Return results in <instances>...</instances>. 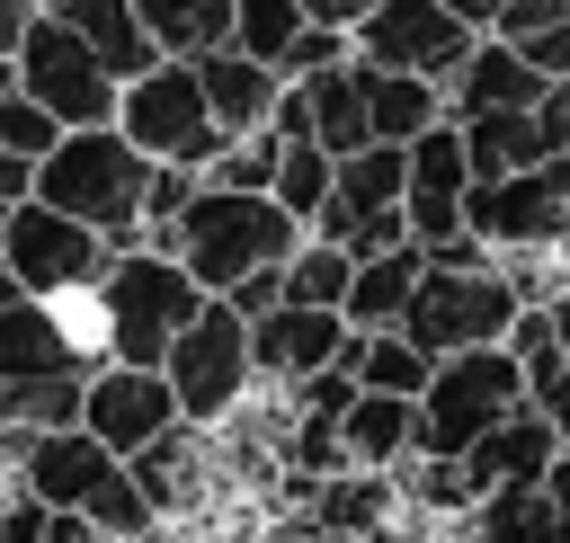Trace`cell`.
<instances>
[{
	"instance_id": "obj_1",
	"label": "cell",
	"mask_w": 570,
	"mask_h": 543,
	"mask_svg": "<svg viewBox=\"0 0 570 543\" xmlns=\"http://www.w3.org/2000/svg\"><path fill=\"white\" fill-rule=\"evenodd\" d=\"M294 240H303V214H285L267 187H223V178L196 169V196L178 205V223H169L160 249H178V267L205 294H232L249 267H285Z\"/></svg>"
},
{
	"instance_id": "obj_2",
	"label": "cell",
	"mask_w": 570,
	"mask_h": 543,
	"mask_svg": "<svg viewBox=\"0 0 570 543\" xmlns=\"http://www.w3.org/2000/svg\"><path fill=\"white\" fill-rule=\"evenodd\" d=\"M196 303H205V285L178 267V249H160V240H125V249H107L98 285L80 294V320H89L98 356L160 365L169 338H178V320H187Z\"/></svg>"
},
{
	"instance_id": "obj_3",
	"label": "cell",
	"mask_w": 570,
	"mask_h": 543,
	"mask_svg": "<svg viewBox=\"0 0 570 543\" xmlns=\"http://www.w3.org/2000/svg\"><path fill=\"white\" fill-rule=\"evenodd\" d=\"M151 169H160V160H142V151L116 134V116H107V125H62V142L36 160V196L62 205V214H80L107 249H125V240H142Z\"/></svg>"
},
{
	"instance_id": "obj_4",
	"label": "cell",
	"mask_w": 570,
	"mask_h": 543,
	"mask_svg": "<svg viewBox=\"0 0 570 543\" xmlns=\"http://www.w3.org/2000/svg\"><path fill=\"white\" fill-rule=\"evenodd\" d=\"M116 134H125L142 160H169V169H205V160L232 142V134L214 125L205 80H196L187 53H160V62H142V71L116 89Z\"/></svg>"
},
{
	"instance_id": "obj_5",
	"label": "cell",
	"mask_w": 570,
	"mask_h": 543,
	"mask_svg": "<svg viewBox=\"0 0 570 543\" xmlns=\"http://www.w3.org/2000/svg\"><path fill=\"white\" fill-rule=\"evenodd\" d=\"M525 392V365L508 356V338H481V347H454L436 356L428 392H419V454H463L490 418H508Z\"/></svg>"
},
{
	"instance_id": "obj_6",
	"label": "cell",
	"mask_w": 570,
	"mask_h": 543,
	"mask_svg": "<svg viewBox=\"0 0 570 543\" xmlns=\"http://www.w3.org/2000/svg\"><path fill=\"white\" fill-rule=\"evenodd\" d=\"M508 320H517V285L499 276V258H428L419 285H410V312H401V329L428 356L508 338Z\"/></svg>"
},
{
	"instance_id": "obj_7",
	"label": "cell",
	"mask_w": 570,
	"mask_h": 543,
	"mask_svg": "<svg viewBox=\"0 0 570 543\" xmlns=\"http://www.w3.org/2000/svg\"><path fill=\"white\" fill-rule=\"evenodd\" d=\"M160 374H169V392H178V418H196V427L232 418V409L249 401V383H258V365H249V320H240L223 294H205V303L178 320Z\"/></svg>"
},
{
	"instance_id": "obj_8",
	"label": "cell",
	"mask_w": 570,
	"mask_h": 543,
	"mask_svg": "<svg viewBox=\"0 0 570 543\" xmlns=\"http://www.w3.org/2000/svg\"><path fill=\"white\" fill-rule=\"evenodd\" d=\"M410 151V178H401V223L428 258H490V240L463 223V187H472V160H463V125L436 116L428 134L401 142Z\"/></svg>"
},
{
	"instance_id": "obj_9",
	"label": "cell",
	"mask_w": 570,
	"mask_h": 543,
	"mask_svg": "<svg viewBox=\"0 0 570 543\" xmlns=\"http://www.w3.org/2000/svg\"><path fill=\"white\" fill-rule=\"evenodd\" d=\"M0 267H9V285H18V294L71 303V294H89V285H98L107 240H98L80 214H62V205L18 196V205H9V223H0Z\"/></svg>"
},
{
	"instance_id": "obj_10",
	"label": "cell",
	"mask_w": 570,
	"mask_h": 543,
	"mask_svg": "<svg viewBox=\"0 0 570 543\" xmlns=\"http://www.w3.org/2000/svg\"><path fill=\"white\" fill-rule=\"evenodd\" d=\"M401 178H410V151H401V142H356V151H338V178H330L312 231L338 240L347 258H374V249L410 240V223H401Z\"/></svg>"
},
{
	"instance_id": "obj_11",
	"label": "cell",
	"mask_w": 570,
	"mask_h": 543,
	"mask_svg": "<svg viewBox=\"0 0 570 543\" xmlns=\"http://www.w3.org/2000/svg\"><path fill=\"white\" fill-rule=\"evenodd\" d=\"M9 71H18V89H27L36 107H53L62 125H107V116H116V89H125L53 9L27 18V36L9 45Z\"/></svg>"
},
{
	"instance_id": "obj_12",
	"label": "cell",
	"mask_w": 570,
	"mask_h": 543,
	"mask_svg": "<svg viewBox=\"0 0 570 543\" xmlns=\"http://www.w3.org/2000/svg\"><path fill=\"white\" fill-rule=\"evenodd\" d=\"M472 18L463 9H445V0H374L356 27H347V45L365 53V62H383V71H428V80H454V62L472 53Z\"/></svg>"
},
{
	"instance_id": "obj_13",
	"label": "cell",
	"mask_w": 570,
	"mask_h": 543,
	"mask_svg": "<svg viewBox=\"0 0 570 543\" xmlns=\"http://www.w3.org/2000/svg\"><path fill=\"white\" fill-rule=\"evenodd\" d=\"M169 418H178V392H169L160 365H125V356H98V365H89V383H80V427H89L98 445L142 454Z\"/></svg>"
},
{
	"instance_id": "obj_14",
	"label": "cell",
	"mask_w": 570,
	"mask_h": 543,
	"mask_svg": "<svg viewBox=\"0 0 570 543\" xmlns=\"http://www.w3.org/2000/svg\"><path fill=\"white\" fill-rule=\"evenodd\" d=\"M347 338H356V329H347L338 303H267V312L249 320V365H258V383H303V374L338 365Z\"/></svg>"
},
{
	"instance_id": "obj_15",
	"label": "cell",
	"mask_w": 570,
	"mask_h": 543,
	"mask_svg": "<svg viewBox=\"0 0 570 543\" xmlns=\"http://www.w3.org/2000/svg\"><path fill=\"white\" fill-rule=\"evenodd\" d=\"M134 463V481H142V498H151V516L160 525H178V516H196L214 490H223V454H214V427H196V418H169L142 454H125Z\"/></svg>"
},
{
	"instance_id": "obj_16",
	"label": "cell",
	"mask_w": 570,
	"mask_h": 543,
	"mask_svg": "<svg viewBox=\"0 0 570 543\" xmlns=\"http://www.w3.org/2000/svg\"><path fill=\"white\" fill-rule=\"evenodd\" d=\"M543 71L499 36V27H481L472 36V53L454 62V80H445V116H481V107H543Z\"/></svg>"
},
{
	"instance_id": "obj_17",
	"label": "cell",
	"mask_w": 570,
	"mask_h": 543,
	"mask_svg": "<svg viewBox=\"0 0 570 543\" xmlns=\"http://www.w3.org/2000/svg\"><path fill=\"white\" fill-rule=\"evenodd\" d=\"M552 454H561V427H552L534 401H517L508 418H490V427L463 445V481H472V490H499V481H543V472H552Z\"/></svg>"
},
{
	"instance_id": "obj_18",
	"label": "cell",
	"mask_w": 570,
	"mask_h": 543,
	"mask_svg": "<svg viewBox=\"0 0 570 543\" xmlns=\"http://www.w3.org/2000/svg\"><path fill=\"white\" fill-rule=\"evenodd\" d=\"M187 62H196L205 107H214V125H223V134H258V125L276 116V98H285V71H276V62H258L249 45H214V53H187Z\"/></svg>"
},
{
	"instance_id": "obj_19",
	"label": "cell",
	"mask_w": 570,
	"mask_h": 543,
	"mask_svg": "<svg viewBox=\"0 0 570 543\" xmlns=\"http://www.w3.org/2000/svg\"><path fill=\"white\" fill-rule=\"evenodd\" d=\"M285 89H294V107H303V134H312V142H330V151L374 142V125H365V53H338V62L303 71V80H285Z\"/></svg>"
},
{
	"instance_id": "obj_20",
	"label": "cell",
	"mask_w": 570,
	"mask_h": 543,
	"mask_svg": "<svg viewBox=\"0 0 570 543\" xmlns=\"http://www.w3.org/2000/svg\"><path fill=\"white\" fill-rule=\"evenodd\" d=\"M338 445H347V463H365V472H401V463L419 454V401L356 383V401L338 409Z\"/></svg>"
},
{
	"instance_id": "obj_21",
	"label": "cell",
	"mask_w": 570,
	"mask_h": 543,
	"mask_svg": "<svg viewBox=\"0 0 570 543\" xmlns=\"http://www.w3.org/2000/svg\"><path fill=\"white\" fill-rule=\"evenodd\" d=\"M454 525H463V543H570V516L552 507L543 481H499V490H481Z\"/></svg>"
},
{
	"instance_id": "obj_22",
	"label": "cell",
	"mask_w": 570,
	"mask_h": 543,
	"mask_svg": "<svg viewBox=\"0 0 570 543\" xmlns=\"http://www.w3.org/2000/svg\"><path fill=\"white\" fill-rule=\"evenodd\" d=\"M419 267H428V249H419V240H392V249L356 258V276H347V294H338L347 329H401V312H410V285H419Z\"/></svg>"
},
{
	"instance_id": "obj_23",
	"label": "cell",
	"mask_w": 570,
	"mask_h": 543,
	"mask_svg": "<svg viewBox=\"0 0 570 543\" xmlns=\"http://www.w3.org/2000/svg\"><path fill=\"white\" fill-rule=\"evenodd\" d=\"M45 9H53V18H62L116 80H134L142 62H160V45L142 36V9H134V0H45Z\"/></svg>"
},
{
	"instance_id": "obj_24",
	"label": "cell",
	"mask_w": 570,
	"mask_h": 543,
	"mask_svg": "<svg viewBox=\"0 0 570 543\" xmlns=\"http://www.w3.org/2000/svg\"><path fill=\"white\" fill-rule=\"evenodd\" d=\"M454 125H463V160H472V178H499V169H525V160L552 151L543 107H481V116H454Z\"/></svg>"
},
{
	"instance_id": "obj_25",
	"label": "cell",
	"mask_w": 570,
	"mask_h": 543,
	"mask_svg": "<svg viewBox=\"0 0 570 543\" xmlns=\"http://www.w3.org/2000/svg\"><path fill=\"white\" fill-rule=\"evenodd\" d=\"M436 116H445V80L365 62V125H374V142H410V134H428Z\"/></svg>"
},
{
	"instance_id": "obj_26",
	"label": "cell",
	"mask_w": 570,
	"mask_h": 543,
	"mask_svg": "<svg viewBox=\"0 0 570 543\" xmlns=\"http://www.w3.org/2000/svg\"><path fill=\"white\" fill-rule=\"evenodd\" d=\"M338 365H347L365 392H410V401H419V392H428V374H436V356H428L410 329H356Z\"/></svg>"
},
{
	"instance_id": "obj_27",
	"label": "cell",
	"mask_w": 570,
	"mask_h": 543,
	"mask_svg": "<svg viewBox=\"0 0 570 543\" xmlns=\"http://www.w3.org/2000/svg\"><path fill=\"white\" fill-rule=\"evenodd\" d=\"M330 178H338V151H330V142H312V134H276V178H267V196H276L285 214H303V231H312Z\"/></svg>"
},
{
	"instance_id": "obj_28",
	"label": "cell",
	"mask_w": 570,
	"mask_h": 543,
	"mask_svg": "<svg viewBox=\"0 0 570 543\" xmlns=\"http://www.w3.org/2000/svg\"><path fill=\"white\" fill-rule=\"evenodd\" d=\"M142 9V36L160 53H214L232 45V0H134Z\"/></svg>"
},
{
	"instance_id": "obj_29",
	"label": "cell",
	"mask_w": 570,
	"mask_h": 543,
	"mask_svg": "<svg viewBox=\"0 0 570 543\" xmlns=\"http://www.w3.org/2000/svg\"><path fill=\"white\" fill-rule=\"evenodd\" d=\"M89 374H0V427H80Z\"/></svg>"
},
{
	"instance_id": "obj_30",
	"label": "cell",
	"mask_w": 570,
	"mask_h": 543,
	"mask_svg": "<svg viewBox=\"0 0 570 543\" xmlns=\"http://www.w3.org/2000/svg\"><path fill=\"white\" fill-rule=\"evenodd\" d=\"M276 276H285V303H338V294H347V276H356V258H347L338 240L303 231V240H294V258H285Z\"/></svg>"
},
{
	"instance_id": "obj_31",
	"label": "cell",
	"mask_w": 570,
	"mask_h": 543,
	"mask_svg": "<svg viewBox=\"0 0 570 543\" xmlns=\"http://www.w3.org/2000/svg\"><path fill=\"white\" fill-rule=\"evenodd\" d=\"M312 18H321V0H232V45H249L258 62H276Z\"/></svg>"
},
{
	"instance_id": "obj_32",
	"label": "cell",
	"mask_w": 570,
	"mask_h": 543,
	"mask_svg": "<svg viewBox=\"0 0 570 543\" xmlns=\"http://www.w3.org/2000/svg\"><path fill=\"white\" fill-rule=\"evenodd\" d=\"M508 356L525 365V392H543V383L570 365V347H561V329H552L543 303H517V320H508Z\"/></svg>"
},
{
	"instance_id": "obj_33",
	"label": "cell",
	"mask_w": 570,
	"mask_h": 543,
	"mask_svg": "<svg viewBox=\"0 0 570 543\" xmlns=\"http://www.w3.org/2000/svg\"><path fill=\"white\" fill-rule=\"evenodd\" d=\"M53 142H62V116H53V107H36V98L9 80V89H0V151H18V160H45Z\"/></svg>"
},
{
	"instance_id": "obj_34",
	"label": "cell",
	"mask_w": 570,
	"mask_h": 543,
	"mask_svg": "<svg viewBox=\"0 0 570 543\" xmlns=\"http://www.w3.org/2000/svg\"><path fill=\"white\" fill-rule=\"evenodd\" d=\"M338 53H356V45H347V27L312 18V27H303V36L285 45V53H276V71H285V80H303V71H321V62H338Z\"/></svg>"
},
{
	"instance_id": "obj_35",
	"label": "cell",
	"mask_w": 570,
	"mask_h": 543,
	"mask_svg": "<svg viewBox=\"0 0 570 543\" xmlns=\"http://www.w3.org/2000/svg\"><path fill=\"white\" fill-rule=\"evenodd\" d=\"M561 18H570V0H499L490 27L499 36H534V27H561Z\"/></svg>"
},
{
	"instance_id": "obj_36",
	"label": "cell",
	"mask_w": 570,
	"mask_h": 543,
	"mask_svg": "<svg viewBox=\"0 0 570 543\" xmlns=\"http://www.w3.org/2000/svg\"><path fill=\"white\" fill-rule=\"evenodd\" d=\"M18 196H36V160L0 151V223H9V205H18Z\"/></svg>"
},
{
	"instance_id": "obj_37",
	"label": "cell",
	"mask_w": 570,
	"mask_h": 543,
	"mask_svg": "<svg viewBox=\"0 0 570 543\" xmlns=\"http://www.w3.org/2000/svg\"><path fill=\"white\" fill-rule=\"evenodd\" d=\"M534 409H543V418L561 427V445H570V365H561V374H552V383L534 392Z\"/></svg>"
},
{
	"instance_id": "obj_38",
	"label": "cell",
	"mask_w": 570,
	"mask_h": 543,
	"mask_svg": "<svg viewBox=\"0 0 570 543\" xmlns=\"http://www.w3.org/2000/svg\"><path fill=\"white\" fill-rule=\"evenodd\" d=\"M36 9H45V0H0V53L27 36V18H36Z\"/></svg>"
},
{
	"instance_id": "obj_39",
	"label": "cell",
	"mask_w": 570,
	"mask_h": 543,
	"mask_svg": "<svg viewBox=\"0 0 570 543\" xmlns=\"http://www.w3.org/2000/svg\"><path fill=\"white\" fill-rule=\"evenodd\" d=\"M543 490H552V507H561V516H570V445H561V454H552V472H543Z\"/></svg>"
},
{
	"instance_id": "obj_40",
	"label": "cell",
	"mask_w": 570,
	"mask_h": 543,
	"mask_svg": "<svg viewBox=\"0 0 570 543\" xmlns=\"http://www.w3.org/2000/svg\"><path fill=\"white\" fill-rule=\"evenodd\" d=\"M365 9H374V0H321V18H330V27H356Z\"/></svg>"
},
{
	"instance_id": "obj_41",
	"label": "cell",
	"mask_w": 570,
	"mask_h": 543,
	"mask_svg": "<svg viewBox=\"0 0 570 543\" xmlns=\"http://www.w3.org/2000/svg\"><path fill=\"white\" fill-rule=\"evenodd\" d=\"M445 9H463L472 27H490V18H499V0H445Z\"/></svg>"
},
{
	"instance_id": "obj_42",
	"label": "cell",
	"mask_w": 570,
	"mask_h": 543,
	"mask_svg": "<svg viewBox=\"0 0 570 543\" xmlns=\"http://www.w3.org/2000/svg\"><path fill=\"white\" fill-rule=\"evenodd\" d=\"M9 80H18V71H9V53H0V89H9Z\"/></svg>"
},
{
	"instance_id": "obj_43",
	"label": "cell",
	"mask_w": 570,
	"mask_h": 543,
	"mask_svg": "<svg viewBox=\"0 0 570 543\" xmlns=\"http://www.w3.org/2000/svg\"><path fill=\"white\" fill-rule=\"evenodd\" d=\"M9 294H18V285H9V267H0V303H9Z\"/></svg>"
}]
</instances>
